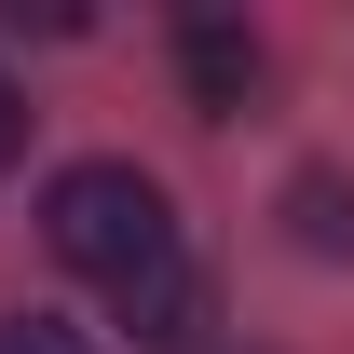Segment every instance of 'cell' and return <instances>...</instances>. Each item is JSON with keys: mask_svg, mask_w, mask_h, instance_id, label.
<instances>
[{"mask_svg": "<svg viewBox=\"0 0 354 354\" xmlns=\"http://www.w3.org/2000/svg\"><path fill=\"white\" fill-rule=\"evenodd\" d=\"M177 68H191V109H205V123H232V109L259 95V41H245L232 14H191V28H177Z\"/></svg>", "mask_w": 354, "mask_h": 354, "instance_id": "2", "label": "cell"}, {"mask_svg": "<svg viewBox=\"0 0 354 354\" xmlns=\"http://www.w3.org/2000/svg\"><path fill=\"white\" fill-rule=\"evenodd\" d=\"M14 150H28V95L0 82V164H14Z\"/></svg>", "mask_w": 354, "mask_h": 354, "instance_id": "6", "label": "cell"}, {"mask_svg": "<svg viewBox=\"0 0 354 354\" xmlns=\"http://www.w3.org/2000/svg\"><path fill=\"white\" fill-rule=\"evenodd\" d=\"M123 327H136V341H191V327H205V272L164 259L150 286H123Z\"/></svg>", "mask_w": 354, "mask_h": 354, "instance_id": "4", "label": "cell"}, {"mask_svg": "<svg viewBox=\"0 0 354 354\" xmlns=\"http://www.w3.org/2000/svg\"><path fill=\"white\" fill-rule=\"evenodd\" d=\"M0 354H95L68 313H0Z\"/></svg>", "mask_w": 354, "mask_h": 354, "instance_id": "5", "label": "cell"}, {"mask_svg": "<svg viewBox=\"0 0 354 354\" xmlns=\"http://www.w3.org/2000/svg\"><path fill=\"white\" fill-rule=\"evenodd\" d=\"M286 232H300L313 259H354V177L341 164H300L286 177Z\"/></svg>", "mask_w": 354, "mask_h": 354, "instance_id": "3", "label": "cell"}, {"mask_svg": "<svg viewBox=\"0 0 354 354\" xmlns=\"http://www.w3.org/2000/svg\"><path fill=\"white\" fill-rule=\"evenodd\" d=\"M41 245L68 272H95V286H150V272L177 259V218H164V177L136 164H68L41 191Z\"/></svg>", "mask_w": 354, "mask_h": 354, "instance_id": "1", "label": "cell"}]
</instances>
